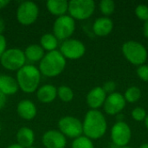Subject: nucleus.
Returning a JSON list of instances; mask_svg holds the SVG:
<instances>
[{
    "instance_id": "f257e3e1",
    "label": "nucleus",
    "mask_w": 148,
    "mask_h": 148,
    "mask_svg": "<svg viewBox=\"0 0 148 148\" xmlns=\"http://www.w3.org/2000/svg\"><path fill=\"white\" fill-rule=\"evenodd\" d=\"M84 136L92 140L103 137L108 129V122L104 114L99 110H89L87 112L82 122Z\"/></svg>"
},
{
    "instance_id": "f03ea898",
    "label": "nucleus",
    "mask_w": 148,
    "mask_h": 148,
    "mask_svg": "<svg viewBox=\"0 0 148 148\" xmlns=\"http://www.w3.org/2000/svg\"><path fill=\"white\" fill-rule=\"evenodd\" d=\"M66 59L59 50L48 52L39 63V71L41 75L47 77H56L61 75L66 67Z\"/></svg>"
},
{
    "instance_id": "7ed1b4c3",
    "label": "nucleus",
    "mask_w": 148,
    "mask_h": 148,
    "mask_svg": "<svg viewBox=\"0 0 148 148\" xmlns=\"http://www.w3.org/2000/svg\"><path fill=\"white\" fill-rule=\"evenodd\" d=\"M41 73L39 69L31 64H25L16 71V82L19 88L26 93L31 94L38 89L41 82Z\"/></svg>"
},
{
    "instance_id": "20e7f679",
    "label": "nucleus",
    "mask_w": 148,
    "mask_h": 148,
    "mask_svg": "<svg viewBox=\"0 0 148 148\" xmlns=\"http://www.w3.org/2000/svg\"><path fill=\"white\" fill-rule=\"evenodd\" d=\"M121 50L125 58L133 65L141 66L147 60V49L142 43L137 41L131 40L124 42Z\"/></svg>"
},
{
    "instance_id": "39448f33",
    "label": "nucleus",
    "mask_w": 148,
    "mask_h": 148,
    "mask_svg": "<svg viewBox=\"0 0 148 148\" xmlns=\"http://www.w3.org/2000/svg\"><path fill=\"white\" fill-rule=\"evenodd\" d=\"M95 10V3L93 0H71L69 2V16L75 20H86Z\"/></svg>"
},
{
    "instance_id": "423d86ee",
    "label": "nucleus",
    "mask_w": 148,
    "mask_h": 148,
    "mask_svg": "<svg viewBox=\"0 0 148 148\" xmlns=\"http://www.w3.org/2000/svg\"><path fill=\"white\" fill-rule=\"evenodd\" d=\"M24 52L18 48L7 49L0 57L2 66L10 71H18L25 65Z\"/></svg>"
},
{
    "instance_id": "0eeeda50",
    "label": "nucleus",
    "mask_w": 148,
    "mask_h": 148,
    "mask_svg": "<svg viewBox=\"0 0 148 148\" xmlns=\"http://www.w3.org/2000/svg\"><path fill=\"white\" fill-rule=\"evenodd\" d=\"M75 30V21L69 15H64L56 19L53 24V35L58 39H69Z\"/></svg>"
},
{
    "instance_id": "6e6552de",
    "label": "nucleus",
    "mask_w": 148,
    "mask_h": 148,
    "mask_svg": "<svg viewBox=\"0 0 148 148\" xmlns=\"http://www.w3.org/2000/svg\"><path fill=\"white\" fill-rule=\"evenodd\" d=\"M39 15L37 4L32 1L22 2L16 10V19L23 25H30L34 23Z\"/></svg>"
},
{
    "instance_id": "1a4fd4ad",
    "label": "nucleus",
    "mask_w": 148,
    "mask_h": 148,
    "mask_svg": "<svg viewBox=\"0 0 148 148\" xmlns=\"http://www.w3.org/2000/svg\"><path fill=\"white\" fill-rule=\"evenodd\" d=\"M59 131L65 136L76 139L83 134L82 122L74 116L62 117L58 121Z\"/></svg>"
},
{
    "instance_id": "9d476101",
    "label": "nucleus",
    "mask_w": 148,
    "mask_h": 148,
    "mask_svg": "<svg viewBox=\"0 0 148 148\" xmlns=\"http://www.w3.org/2000/svg\"><path fill=\"white\" fill-rule=\"evenodd\" d=\"M59 51L65 57V59L77 60L84 56L86 47L82 41L69 38L62 42Z\"/></svg>"
},
{
    "instance_id": "9b49d317",
    "label": "nucleus",
    "mask_w": 148,
    "mask_h": 148,
    "mask_svg": "<svg viewBox=\"0 0 148 148\" xmlns=\"http://www.w3.org/2000/svg\"><path fill=\"white\" fill-rule=\"evenodd\" d=\"M131 128L124 121H121L116 122L111 128V140L119 147H127L131 140Z\"/></svg>"
},
{
    "instance_id": "f8f14e48",
    "label": "nucleus",
    "mask_w": 148,
    "mask_h": 148,
    "mask_svg": "<svg viewBox=\"0 0 148 148\" xmlns=\"http://www.w3.org/2000/svg\"><path fill=\"white\" fill-rule=\"evenodd\" d=\"M126 100L121 93L114 92L108 95L103 105L104 111L109 115H116L120 114L126 107Z\"/></svg>"
},
{
    "instance_id": "ddd939ff",
    "label": "nucleus",
    "mask_w": 148,
    "mask_h": 148,
    "mask_svg": "<svg viewBox=\"0 0 148 148\" xmlns=\"http://www.w3.org/2000/svg\"><path fill=\"white\" fill-rule=\"evenodd\" d=\"M42 141L45 148H65L67 145L66 137L59 130H49L45 132Z\"/></svg>"
},
{
    "instance_id": "4468645a",
    "label": "nucleus",
    "mask_w": 148,
    "mask_h": 148,
    "mask_svg": "<svg viewBox=\"0 0 148 148\" xmlns=\"http://www.w3.org/2000/svg\"><path fill=\"white\" fill-rule=\"evenodd\" d=\"M107 98V94L102 87H95L92 88L87 95L86 101L88 106L93 110H98L104 105Z\"/></svg>"
},
{
    "instance_id": "2eb2a0df",
    "label": "nucleus",
    "mask_w": 148,
    "mask_h": 148,
    "mask_svg": "<svg viewBox=\"0 0 148 148\" xmlns=\"http://www.w3.org/2000/svg\"><path fill=\"white\" fill-rule=\"evenodd\" d=\"M17 114L25 121H31L36 115V107L30 100H22L16 106Z\"/></svg>"
},
{
    "instance_id": "dca6fc26",
    "label": "nucleus",
    "mask_w": 148,
    "mask_h": 148,
    "mask_svg": "<svg viewBox=\"0 0 148 148\" xmlns=\"http://www.w3.org/2000/svg\"><path fill=\"white\" fill-rule=\"evenodd\" d=\"M114 28V23L112 19L108 16H102L97 18L93 24L94 33L97 36H108Z\"/></svg>"
},
{
    "instance_id": "f3484780",
    "label": "nucleus",
    "mask_w": 148,
    "mask_h": 148,
    "mask_svg": "<svg viewBox=\"0 0 148 148\" xmlns=\"http://www.w3.org/2000/svg\"><path fill=\"white\" fill-rule=\"evenodd\" d=\"M19 89L18 84L16 80L7 75H0V92L7 95H15Z\"/></svg>"
},
{
    "instance_id": "a211bd4d",
    "label": "nucleus",
    "mask_w": 148,
    "mask_h": 148,
    "mask_svg": "<svg viewBox=\"0 0 148 148\" xmlns=\"http://www.w3.org/2000/svg\"><path fill=\"white\" fill-rule=\"evenodd\" d=\"M57 96V88L51 84H44L36 90V97L42 103H50Z\"/></svg>"
},
{
    "instance_id": "6ab92c4d",
    "label": "nucleus",
    "mask_w": 148,
    "mask_h": 148,
    "mask_svg": "<svg viewBox=\"0 0 148 148\" xmlns=\"http://www.w3.org/2000/svg\"><path fill=\"white\" fill-rule=\"evenodd\" d=\"M16 140L17 144L22 147H31L35 142L34 131L28 127H21L16 133Z\"/></svg>"
},
{
    "instance_id": "aec40b11",
    "label": "nucleus",
    "mask_w": 148,
    "mask_h": 148,
    "mask_svg": "<svg viewBox=\"0 0 148 148\" xmlns=\"http://www.w3.org/2000/svg\"><path fill=\"white\" fill-rule=\"evenodd\" d=\"M48 10L57 17L66 15L69 10V2L66 0H49L46 3Z\"/></svg>"
},
{
    "instance_id": "412c9836",
    "label": "nucleus",
    "mask_w": 148,
    "mask_h": 148,
    "mask_svg": "<svg viewBox=\"0 0 148 148\" xmlns=\"http://www.w3.org/2000/svg\"><path fill=\"white\" fill-rule=\"evenodd\" d=\"M24 52V56L26 60L29 62H40L44 56V49L39 44H30L26 47Z\"/></svg>"
},
{
    "instance_id": "4be33fe9",
    "label": "nucleus",
    "mask_w": 148,
    "mask_h": 148,
    "mask_svg": "<svg viewBox=\"0 0 148 148\" xmlns=\"http://www.w3.org/2000/svg\"><path fill=\"white\" fill-rule=\"evenodd\" d=\"M40 46L48 52L56 50L58 46V39L51 33H45L40 38Z\"/></svg>"
},
{
    "instance_id": "5701e85b",
    "label": "nucleus",
    "mask_w": 148,
    "mask_h": 148,
    "mask_svg": "<svg viewBox=\"0 0 148 148\" xmlns=\"http://www.w3.org/2000/svg\"><path fill=\"white\" fill-rule=\"evenodd\" d=\"M141 97V90L140 88L136 86H133L128 88L125 94H124V98L127 102L129 103H134L138 101Z\"/></svg>"
},
{
    "instance_id": "b1692460",
    "label": "nucleus",
    "mask_w": 148,
    "mask_h": 148,
    "mask_svg": "<svg viewBox=\"0 0 148 148\" xmlns=\"http://www.w3.org/2000/svg\"><path fill=\"white\" fill-rule=\"evenodd\" d=\"M57 96L63 102H69L74 98V92L72 88L68 86H60L57 88Z\"/></svg>"
},
{
    "instance_id": "393cba45",
    "label": "nucleus",
    "mask_w": 148,
    "mask_h": 148,
    "mask_svg": "<svg viewBox=\"0 0 148 148\" xmlns=\"http://www.w3.org/2000/svg\"><path fill=\"white\" fill-rule=\"evenodd\" d=\"M99 9L105 16L108 17V16L114 13L115 10V3L112 0H102L99 3Z\"/></svg>"
},
{
    "instance_id": "a878e982",
    "label": "nucleus",
    "mask_w": 148,
    "mask_h": 148,
    "mask_svg": "<svg viewBox=\"0 0 148 148\" xmlns=\"http://www.w3.org/2000/svg\"><path fill=\"white\" fill-rule=\"evenodd\" d=\"M71 148H95V147L90 139L82 135L74 140Z\"/></svg>"
},
{
    "instance_id": "bb28decb",
    "label": "nucleus",
    "mask_w": 148,
    "mask_h": 148,
    "mask_svg": "<svg viewBox=\"0 0 148 148\" xmlns=\"http://www.w3.org/2000/svg\"><path fill=\"white\" fill-rule=\"evenodd\" d=\"M135 15L137 16V17L139 19H140L141 21H147L148 20V6L147 4H143L140 3L139 5H137V7L135 8Z\"/></svg>"
},
{
    "instance_id": "cd10ccee",
    "label": "nucleus",
    "mask_w": 148,
    "mask_h": 148,
    "mask_svg": "<svg viewBox=\"0 0 148 148\" xmlns=\"http://www.w3.org/2000/svg\"><path fill=\"white\" fill-rule=\"evenodd\" d=\"M132 118L135 121H145L146 117H147V112L146 110L143 108H140V107H137L133 109L132 111Z\"/></svg>"
},
{
    "instance_id": "c85d7f7f",
    "label": "nucleus",
    "mask_w": 148,
    "mask_h": 148,
    "mask_svg": "<svg viewBox=\"0 0 148 148\" xmlns=\"http://www.w3.org/2000/svg\"><path fill=\"white\" fill-rule=\"evenodd\" d=\"M137 75L139 78L144 82H148V65L143 64L137 69Z\"/></svg>"
},
{
    "instance_id": "c756f323",
    "label": "nucleus",
    "mask_w": 148,
    "mask_h": 148,
    "mask_svg": "<svg viewBox=\"0 0 148 148\" xmlns=\"http://www.w3.org/2000/svg\"><path fill=\"white\" fill-rule=\"evenodd\" d=\"M103 90L106 92V94L108 95H111L113 93L115 92L116 89V83L114 81H108L104 83L103 87H102Z\"/></svg>"
},
{
    "instance_id": "7c9ffc66",
    "label": "nucleus",
    "mask_w": 148,
    "mask_h": 148,
    "mask_svg": "<svg viewBox=\"0 0 148 148\" xmlns=\"http://www.w3.org/2000/svg\"><path fill=\"white\" fill-rule=\"evenodd\" d=\"M7 49V41L3 35H0V57Z\"/></svg>"
},
{
    "instance_id": "2f4dec72",
    "label": "nucleus",
    "mask_w": 148,
    "mask_h": 148,
    "mask_svg": "<svg viewBox=\"0 0 148 148\" xmlns=\"http://www.w3.org/2000/svg\"><path fill=\"white\" fill-rule=\"evenodd\" d=\"M6 101H7V98L4 95H3L1 92H0V110L5 106V103H6Z\"/></svg>"
},
{
    "instance_id": "473e14b6",
    "label": "nucleus",
    "mask_w": 148,
    "mask_h": 148,
    "mask_svg": "<svg viewBox=\"0 0 148 148\" xmlns=\"http://www.w3.org/2000/svg\"><path fill=\"white\" fill-rule=\"evenodd\" d=\"M5 29V22L2 16H0V35H3Z\"/></svg>"
},
{
    "instance_id": "72a5a7b5",
    "label": "nucleus",
    "mask_w": 148,
    "mask_h": 148,
    "mask_svg": "<svg viewBox=\"0 0 148 148\" xmlns=\"http://www.w3.org/2000/svg\"><path fill=\"white\" fill-rule=\"evenodd\" d=\"M143 33H144L145 37L148 39V20L144 23V25H143Z\"/></svg>"
},
{
    "instance_id": "f704fd0d",
    "label": "nucleus",
    "mask_w": 148,
    "mask_h": 148,
    "mask_svg": "<svg viewBox=\"0 0 148 148\" xmlns=\"http://www.w3.org/2000/svg\"><path fill=\"white\" fill-rule=\"evenodd\" d=\"M10 3L9 0H0V10L5 8Z\"/></svg>"
},
{
    "instance_id": "c9c22d12",
    "label": "nucleus",
    "mask_w": 148,
    "mask_h": 148,
    "mask_svg": "<svg viewBox=\"0 0 148 148\" xmlns=\"http://www.w3.org/2000/svg\"><path fill=\"white\" fill-rule=\"evenodd\" d=\"M6 148H23V147H22L21 146H19V145L16 143V144H12V145H10L9 147H7Z\"/></svg>"
},
{
    "instance_id": "e433bc0d",
    "label": "nucleus",
    "mask_w": 148,
    "mask_h": 148,
    "mask_svg": "<svg viewBox=\"0 0 148 148\" xmlns=\"http://www.w3.org/2000/svg\"><path fill=\"white\" fill-rule=\"evenodd\" d=\"M145 125H146V127L147 128L148 130V115H147V117L145 119Z\"/></svg>"
},
{
    "instance_id": "4c0bfd02",
    "label": "nucleus",
    "mask_w": 148,
    "mask_h": 148,
    "mask_svg": "<svg viewBox=\"0 0 148 148\" xmlns=\"http://www.w3.org/2000/svg\"><path fill=\"white\" fill-rule=\"evenodd\" d=\"M140 148H148V143H145V144H142Z\"/></svg>"
},
{
    "instance_id": "58836bf2",
    "label": "nucleus",
    "mask_w": 148,
    "mask_h": 148,
    "mask_svg": "<svg viewBox=\"0 0 148 148\" xmlns=\"http://www.w3.org/2000/svg\"><path fill=\"white\" fill-rule=\"evenodd\" d=\"M120 148H133V147H127H127H120Z\"/></svg>"
},
{
    "instance_id": "ea45409f",
    "label": "nucleus",
    "mask_w": 148,
    "mask_h": 148,
    "mask_svg": "<svg viewBox=\"0 0 148 148\" xmlns=\"http://www.w3.org/2000/svg\"><path fill=\"white\" fill-rule=\"evenodd\" d=\"M29 148H35V147H29Z\"/></svg>"
},
{
    "instance_id": "a19ab883",
    "label": "nucleus",
    "mask_w": 148,
    "mask_h": 148,
    "mask_svg": "<svg viewBox=\"0 0 148 148\" xmlns=\"http://www.w3.org/2000/svg\"><path fill=\"white\" fill-rule=\"evenodd\" d=\"M0 129H1V124H0Z\"/></svg>"
}]
</instances>
